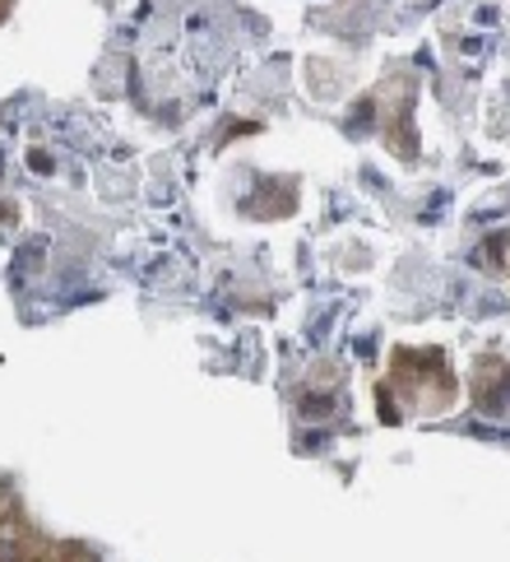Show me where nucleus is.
<instances>
[{"instance_id":"f257e3e1","label":"nucleus","mask_w":510,"mask_h":562,"mask_svg":"<svg viewBox=\"0 0 510 562\" xmlns=\"http://www.w3.org/2000/svg\"><path fill=\"white\" fill-rule=\"evenodd\" d=\"M335 405H339V400H335V395H325V391H316V395H306V400H302V414H306V418H325V414H330Z\"/></svg>"}]
</instances>
